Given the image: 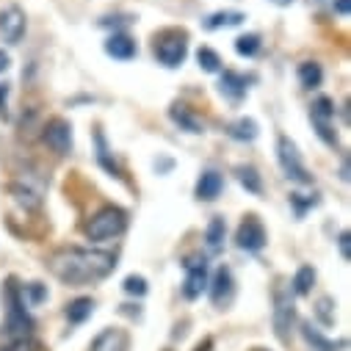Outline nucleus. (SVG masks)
<instances>
[{
    "label": "nucleus",
    "mask_w": 351,
    "mask_h": 351,
    "mask_svg": "<svg viewBox=\"0 0 351 351\" xmlns=\"http://www.w3.org/2000/svg\"><path fill=\"white\" fill-rule=\"evenodd\" d=\"M47 269L64 285H89V282L106 280L117 269V257L111 252H100V249L69 246V249H58L50 254Z\"/></svg>",
    "instance_id": "f257e3e1"
},
{
    "label": "nucleus",
    "mask_w": 351,
    "mask_h": 351,
    "mask_svg": "<svg viewBox=\"0 0 351 351\" xmlns=\"http://www.w3.org/2000/svg\"><path fill=\"white\" fill-rule=\"evenodd\" d=\"M125 227H128V213L122 208L108 205V208L97 210L89 219V224H86V235H89V241H111V238L122 235Z\"/></svg>",
    "instance_id": "f03ea898"
},
{
    "label": "nucleus",
    "mask_w": 351,
    "mask_h": 351,
    "mask_svg": "<svg viewBox=\"0 0 351 351\" xmlns=\"http://www.w3.org/2000/svg\"><path fill=\"white\" fill-rule=\"evenodd\" d=\"M296 321V304H293V291L280 282L274 288V332L280 340H288V332Z\"/></svg>",
    "instance_id": "7ed1b4c3"
},
{
    "label": "nucleus",
    "mask_w": 351,
    "mask_h": 351,
    "mask_svg": "<svg viewBox=\"0 0 351 351\" xmlns=\"http://www.w3.org/2000/svg\"><path fill=\"white\" fill-rule=\"evenodd\" d=\"M277 158H280V166L285 171L288 180H296V183H313V178L307 174L304 163H302V155L296 149V144L288 138V136H280L277 138Z\"/></svg>",
    "instance_id": "20e7f679"
},
{
    "label": "nucleus",
    "mask_w": 351,
    "mask_h": 351,
    "mask_svg": "<svg viewBox=\"0 0 351 351\" xmlns=\"http://www.w3.org/2000/svg\"><path fill=\"white\" fill-rule=\"evenodd\" d=\"M6 329H9L12 340L31 337V329H34V321L25 313V304L20 302V293H17L14 282H9V324H6Z\"/></svg>",
    "instance_id": "39448f33"
},
{
    "label": "nucleus",
    "mask_w": 351,
    "mask_h": 351,
    "mask_svg": "<svg viewBox=\"0 0 351 351\" xmlns=\"http://www.w3.org/2000/svg\"><path fill=\"white\" fill-rule=\"evenodd\" d=\"M186 53H189V42H186V36L183 34H169V36H163L158 45H155V56H158V61L163 64V66H180L183 61H186Z\"/></svg>",
    "instance_id": "423d86ee"
},
{
    "label": "nucleus",
    "mask_w": 351,
    "mask_h": 351,
    "mask_svg": "<svg viewBox=\"0 0 351 351\" xmlns=\"http://www.w3.org/2000/svg\"><path fill=\"white\" fill-rule=\"evenodd\" d=\"M186 282H183V293H186V299H197V296H202V291L208 288V263H205V257H189L186 263Z\"/></svg>",
    "instance_id": "0eeeda50"
},
{
    "label": "nucleus",
    "mask_w": 351,
    "mask_h": 351,
    "mask_svg": "<svg viewBox=\"0 0 351 351\" xmlns=\"http://www.w3.org/2000/svg\"><path fill=\"white\" fill-rule=\"evenodd\" d=\"M235 243L238 249L243 252H260L263 246H266V227L260 224L257 216H246L238 227V235H235Z\"/></svg>",
    "instance_id": "6e6552de"
},
{
    "label": "nucleus",
    "mask_w": 351,
    "mask_h": 351,
    "mask_svg": "<svg viewBox=\"0 0 351 351\" xmlns=\"http://www.w3.org/2000/svg\"><path fill=\"white\" fill-rule=\"evenodd\" d=\"M0 36L9 45H17L25 36V12L20 6H6L0 12Z\"/></svg>",
    "instance_id": "1a4fd4ad"
},
{
    "label": "nucleus",
    "mask_w": 351,
    "mask_h": 351,
    "mask_svg": "<svg viewBox=\"0 0 351 351\" xmlns=\"http://www.w3.org/2000/svg\"><path fill=\"white\" fill-rule=\"evenodd\" d=\"M45 141H47V147L56 152V155H69V149H72V128H69V122H64V119H50L47 125H45Z\"/></svg>",
    "instance_id": "9d476101"
},
{
    "label": "nucleus",
    "mask_w": 351,
    "mask_h": 351,
    "mask_svg": "<svg viewBox=\"0 0 351 351\" xmlns=\"http://www.w3.org/2000/svg\"><path fill=\"white\" fill-rule=\"evenodd\" d=\"M130 337L125 329H103L92 340V351H128Z\"/></svg>",
    "instance_id": "9b49d317"
},
{
    "label": "nucleus",
    "mask_w": 351,
    "mask_h": 351,
    "mask_svg": "<svg viewBox=\"0 0 351 351\" xmlns=\"http://www.w3.org/2000/svg\"><path fill=\"white\" fill-rule=\"evenodd\" d=\"M232 271L227 269V266H221L216 274H213V282H210V299H213V304L216 307H221V304H227L230 299H232Z\"/></svg>",
    "instance_id": "f8f14e48"
},
{
    "label": "nucleus",
    "mask_w": 351,
    "mask_h": 351,
    "mask_svg": "<svg viewBox=\"0 0 351 351\" xmlns=\"http://www.w3.org/2000/svg\"><path fill=\"white\" fill-rule=\"evenodd\" d=\"M9 194H12L14 202H17L20 208H25V210H39V208H42V191H39V189H31L28 183L14 180V183L9 186Z\"/></svg>",
    "instance_id": "ddd939ff"
},
{
    "label": "nucleus",
    "mask_w": 351,
    "mask_h": 351,
    "mask_svg": "<svg viewBox=\"0 0 351 351\" xmlns=\"http://www.w3.org/2000/svg\"><path fill=\"white\" fill-rule=\"evenodd\" d=\"M224 189V180H221V174L208 169L202 171V178L197 180V199H205V202H213Z\"/></svg>",
    "instance_id": "4468645a"
},
{
    "label": "nucleus",
    "mask_w": 351,
    "mask_h": 351,
    "mask_svg": "<svg viewBox=\"0 0 351 351\" xmlns=\"http://www.w3.org/2000/svg\"><path fill=\"white\" fill-rule=\"evenodd\" d=\"M106 53H108L111 58L130 61V58L138 53V47H136V42H133L128 34H114V36H108V42H106Z\"/></svg>",
    "instance_id": "2eb2a0df"
},
{
    "label": "nucleus",
    "mask_w": 351,
    "mask_h": 351,
    "mask_svg": "<svg viewBox=\"0 0 351 351\" xmlns=\"http://www.w3.org/2000/svg\"><path fill=\"white\" fill-rule=\"evenodd\" d=\"M169 117H171L174 125H178L180 130H186V133H202L205 130L202 119L197 114H191V108H186V106H171L169 108Z\"/></svg>",
    "instance_id": "dca6fc26"
},
{
    "label": "nucleus",
    "mask_w": 351,
    "mask_h": 351,
    "mask_svg": "<svg viewBox=\"0 0 351 351\" xmlns=\"http://www.w3.org/2000/svg\"><path fill=\"white\" fill-rule=\"evenodd\" d=\"M302 335H304V340L313 346V351H337V348H343V346H346V340L335 343V340L324 337L313 324H302Z\"/></svg>",
    "instance_id": "f3484780"
},
{
    "label": "nucleus",
    "mask_w": 351,
    "mask_h": 351,
    "mask_svg": "<svg viewBox=\"0 0 351 351\" xmlns=\"http://www.w3.org/2000/svg\"><path fill=\"white\" fill-rule=\"evenodd\" d=\"M219 89H221V95L224 97H230V100H241L243 95H246V77L243 75H238V72H224L221 75V86H219Z\"/></svg>",
    "instance_id": "a211bd4d"
},
{
    "label": "nucleus",
    "mask_w": 351,
    "mask_h": 351,
    "mask_svg": "<svg viewBox=\"0 0 351 351\" xmlns=\"http://www.w3.org/2000/svg\"><path fill=\"white\" fill-rule=\"evenodd\" d=\"M92 313H95V302L89 296H80V299H75V302L66 304L69 324H83L86 318H92Z\"/></svg>",
    "instance_id": "6ab92c4d"
},
{
    "label": "nucleus",
    "mask_w": 351,
    "mask_h": 351,
    "mask_svg": "<svg viewBox=\"0 0 351 351\" xmlns=\"http://www.w3.org/2000/svg\"><path fill=\"white\" fill-rule=\"evenodd\" d=\"M299 80H302L304 89H315V86H321V80H324L321 64H315V61H304V64H299Z\"/></svg>",
    "instance_id": "aec40b11"
},
{
    "label": "nucleus",
    "mask_w": 351,
    "mask_h": 351,
    "mask_svg": "<svg viewBox=\"0 0 351 351\" xmlns=\"http://www.w3.org/2000/svg\"><path fill=\"white\" fill-rule=\"evenodd\" d=\"M224 235H227V221H224L221 216L210 219V224H208V230H205V241H208V246H210L213 252H216V249H221Z\"/></svg>",
    "instance_id": "412c9836"
},
{
    "label": "nucleus",
    "mask_w": 351,
    "mask_h": 351,
    "mask_svg": "<svg viewBox=\"0 0 351 351\" xmlns=\"http://www.w3.org/2000/svg\"><path fill=\"white\" fill-rule=\"evenodd\" d=\"M313 285H315V269L313 266H302L296 271V277H293V293L307 296L313 291Z\"/></svg>",
    "instance_id": "4be33fe9"
},
{
    "label": "nucleus",
    "mask_w": 351,
    "mask_h": 351,
    "mask_svg": "<svg viewBox=\"0 0 351 351\" xmlns=\"http://www.w3.org/2000/svg\"><path fill=\"white\" fill-rule=\"evenodd\" d=\"M238 180H241V186H243L246 191L263 194V180H260L257 169H252V166H238Z\"/></svg>",
    "instance_id": "5701e85b"
},
{
    "label": "nucleus",
    "mask_w": 351,
    "mask_h": 351,
    "mask_svg": "<svg viewBox=\"0 0 351 351\" xmlns=\"http://www.w3.org/2000/svg\"><path fill=\"white\" fill-rule=\"evenodd\" d=\"M230 136L238 141H254L257 138V122L254 119H238L230 125Z\"/></svg>",
    "instance_id": "b1692460"
},
{
    "label": "nucleus",
    "mask_w": 351,
    "mask_h": 351,
    "mask_svg": "<svg viewBox=\"0 0 351 351\" xmlns=\"http://www.w3.org/2000/svg\"><path fill=\"white\" fill-rule=\"evenodd\" d=\"M310 117H313V122H318V125H329V122L335 119V106H332V100H326V97L315 100Z\"/></svg>",
    "instance_id": "393cba45"
},
{
    "label": "nucleus",
    "mask_w": 351,
    "mask_h": 351,
    "mask_svg": "<svg viewBox=\"0 0 351 351\" xmlns=\"http://www.w3.org/2000/svg\"><path fill=\"white\" fill-rule=\"evenodd\" d=\"M246 17L241 14V12H219V14H213V17H208V28L210 31H216V28H221V25H241Z\"/></svg>",
    "instance_id": "a878e982"
},
{
    "label": "nucleus",
    "mask_w": 351,
    "mask_h": 351,
    "mask_svg": "<svg viewBox=\"0 0 351 351\" xmlns=\"http://www.w3.org/2000/svg\"><path fill=\"white\" fill-rule=\"evenodd\" d=\"M315 315H318V321H321L324 326H332V324H335V302H332L329 296H321V299L315 302Z\"/></svg>",
    "instance_id": "bb28decb"
},
{
    "label": "nucleus",
    "mask_w": 351,
    "mask_h": 351,
    "mask_svg": "<svg viewBox=\"0 0 351 351\" xmlns=\"http://www.w3.org/2000/svg\"><path fill=\"white\" fill-rule=\"evenodd\" d=\"M235 50H238V56H254L257 50H260V36L257 34H246V36H238L235 39Z\"/></svg>",
    "instance_id": "cd10ccee"
},
{
    "label": "nucleus",
    "mask_w": 351,
    "mask_h": 351,
    "mask_svg": "<svg viewBox=\"0 0 351 351\" xmlns=\"http://www.w3.org/2000/svg\"><path fill=\"white\" fill-rule=\"evenodd\" d=\"M197 61H199V66H202L205 72H219V69H221V58H219L216 50H210V47H199Z\"/></svg>",
    "instance_id": "c85d7f7f"
},
{
    "label": "nucleus",
    "mask_w": 351,
    "mask_h": 351,
    "mask_svg": "<svg viewBox=\"0 0 351 351\" xmlns=\"http://www.w3.org/2000/svg\"><path fill=\"white\" fill-rule=\"evenodd\" d=\"M39 348H42L39 340H34V337H17V340L6 343L0 351H39Z\"/></svg>",
    "instance_id": "c756f323"
},
{
    "label": "nucleus",
    "mask_w": 351,
    "mask_h": 351,
    "mask_svg": "<svg viewBox=\"0 0 351 351\" xmlns=\"http://www.w3.org/2000/svg\"><path fill=\"white\" fill-rule=\"evenodd\" d=\"M122 288H125V293H130V296H144V293H147V280L138 277V274H130V277L122 282Z\"/></svg>",
    "instance_id": "7c9ffc66"
},
{
    "label": "nucleus",
    "mask_w": 351,
    "mask_h": 351,
    "mask_svg": "<svg viewBox=\"0 0 351 351\" xmlns=\"http://www.w3.org/2000/svg\"><path fill=\"white\" fill-rule=\"evenodd\" d=\"M23 296H25V302H28V304H42V302L47 299V291H45V285H42V282H31V285H25Z\"/></svg>",
    "instance_id": "2f4dec72"
},
{
    "label": "nucleus",
    "mask_w": 351,
    "mask_h": 351,
    "mask_svg": "<svg viewBox=\"0 0 351 351\" xmlns=\"http://www.w3.org/2000/svg\"><path fill=\"white\" fill-rule=\"evenodd\" d=\"M337 246H340V257H343V260H351V235H348V232H340Z\"/></svg>",
    "instance_id": "473e14b6"
},
{
    "label": "nucleus",
    "mask_w": 351,
    "mask_h": 351,
    "mask_svg": "<svg viewBox=\"0 0 351 351\" xmlns=\"http://www.w3.org/2000/svg\"><path fill=\"white\" fill-rule=\"evenodd\" d=\"M348 9H351V0H335V12H337L340 17H346Z\"/></svg>",
    "instance_id": "72a5a7b5"
},
{
    "label": "nucleus",
    "mask_w": 351,
    "mask_h": 351,
    "mask_svg": "<svg viewBox=\"0 0 351 351\" xmlns=\"http://www.w3.org/2000/svg\"><path fill=\"white\" fill-rule=\"evenodd\" d=\"M6 95H9V89L0 83V114H3V117H6Z\"/></svg>",
    "instance_id": "f704fd0d"
},
{
    "label": "nucleus",
    "mask_w": 351,
    "mask_h": 351,
    "mask_svg": "<svg viewBox=\"0 0 351 351\" xmlns=\"http://www.w3.org/2000/svg\"><path fill=\"white\" fill-rule=\"evenodd\" d=\"M9 64H12V58H9L3 50H0V72H6V69H9Z\"/></svg>",
    "instance_id": "c9c22d12"
},
{
    "label": "nucleus",
    "mask_w": 351,
    "mask_h": 351,
    "mask_svg": "<svg viewBox=\"0 0 351 351\" xmlns=\"http://www.w3.org/2000/svg\"><path fill=\"white\" fill-rule=\"evenodd\" d=\"M274 3H280V6H288V3H291V0H274Z\"/></svg>",
    "instance_id": "e433bc0d"
}]
</instances>
